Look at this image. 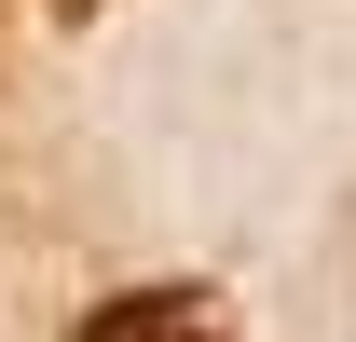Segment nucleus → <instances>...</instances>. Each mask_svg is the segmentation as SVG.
I'll list each match as a JSON object with an SVG mask.
<instances>
[{
  "label": "nucleus",
  "mask_w": 356,
  "mask_h": 342,
  "mask_svg": "<svg viewBox=\"0 0 356 342\" xmlns=\"http://www.w3.org/2000/svg\"><path fill=\"white\" fill-rule=\"evenodd\" d=\"M69 342H233V301L192 288V274H151V288H110Z\"/></svg>",
  "instance_id": "nucleus-1"
},
{
  "label": "nucleus",
  "mask_w": 356,
  "mask_h": 342,
  "mask_svg": "<svg viewBox=\"0 0 356 342\" xmlns=\"http://www.w3.org/2000/svg\"><path fill=\"white\" fill-rule=\"evenodd\" d=\"M42 14H96V0H42Z\"/></svg>",
  "instance_id": "nucleus-2"
}]
</instances>
